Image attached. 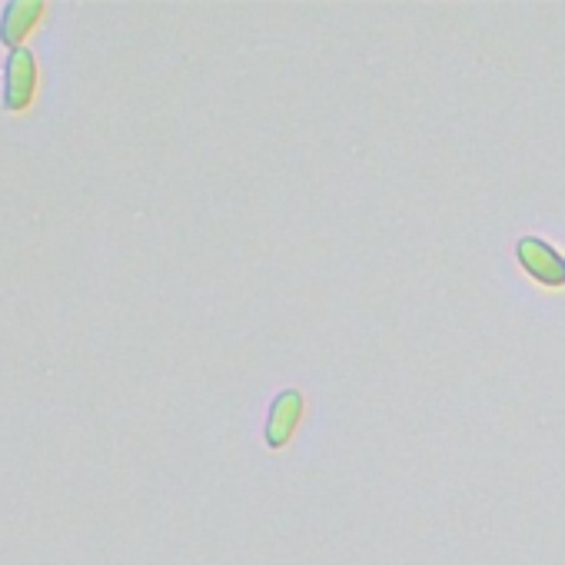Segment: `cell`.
Returning <instances> with one entry per match:
<instances>
[{
	"label": "cell",
	"mask_w": 565,
	"mask_h": 565,
	"mask_svg": "<svg viewBox=\"0 0 565 565\" xmlns=\"http://www.w3.org/2000/svg\"><path fill=\"white\" fill-rule=\"evenodd\" d=\"M515 259L535 282H542V287L548 290L565 287V256L542 236H522L515 243Z\"/></svg>",
	"instance_id": "2"
},
{
	"label": "cell",
	"mask_w": 565,
	"mask_h": 565,
	"mask_svg": "<svg viewBox=\"0 0 565 565\" xmlns=\"http://www.w3.org/2000/svg\"><path fill=\"white\" fill-rule=\"evenodd\" d=\"M41 87V67L31 47H18L4 61V110L24 114L38 100Z\"/></svg>",
	"instance_id": "1"
},
{
	"label": "cell",
	"mask_w": 565,
	"mask_h": 565,
	"mask_svg": "<svg viewBox=\"0 0 565 565\" xmlns=\"http://www.w3.org/2000/svg\"><path fill=\"white\" fill-rule=\"evenodd\" d=\"M303 419V393L300 390H282L273 403H269V416H266V446L269 449H282L297 426Z\"/></svg>",
	"instance_id": "4"
},
{
	"label": "cell",
	"mask_w": 565,
	"mask_h": 565,
	"mask_svg": "<svg viewBox=\"0 0 565 565\" xmlns=\"http://www.w3.org/2000/svg\"><path fill=\"white\" fill-rule=\"evenodd\" d=\"M44 18H47L44 0H8L4 11H0V44H8L11 51L24 47Z\"/></svg>",
	"instance_id": "3"
}]
</instances>
